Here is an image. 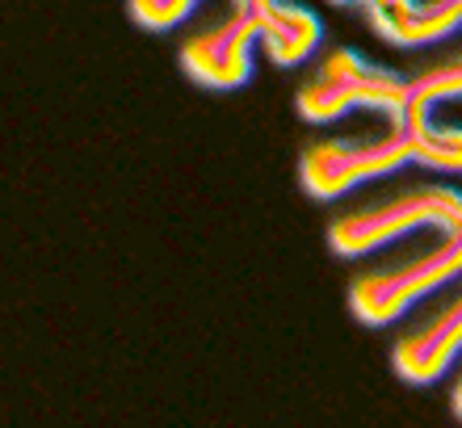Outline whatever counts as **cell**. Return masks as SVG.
Masks as SVG:
<instances>
[{
    "instance_id": "obj_1",
    "label": "cell",
    "mask_w": 462,
    "mask_h": 428,
    "mask_svg": "<svg viewBox=\"0 0 462 428\" xmlns=\"http://www.w3.org/2000/svg\"><path fill=\"white\" fill-rule=\"evenodd\" d=\"M438 227L441 235H462V189L454 185H416L374 206L349 210L328 227V248L337 257H365L412 232Z\"/></svg>"
},
{
    "instance_id": "obj_2",
    "label": "cell",
    "mask_w": 462,
    "mask_h": 428,
    "mask_svg": "<svg viewBox=\"0 0 462 428\" xmlns=\"http://www.w3.org/2000/svg\"><path fill=\"white\" fill-rule=\"evenodd\" d=\"M403 101H408V76L378 68L353 47H341L324 55L316 76L299 88V118L303 123H337L349 110H374L387 114L391 123L400 118Z\"/></svg>"
},
{
    "instance_id": "obj_3",
    "label": "cell",
    "mask_w": 462,
    "mask_h": 428,
    "mask_svg": "<svg viewBox=\"0 0 462 428\" xmlns=\"http://www.w3.org/2000/svg\"><path fill=\"white\" fill-rule=\"evenodd\" d=\"M416 164L412 159V143L400 126H391L387 135H362V139H319L307 143L299 156V185L307 197L316 202H332L345 197L349 189L378 177Z\"/></svg>"
},
{
    "instance_id": "obj_4",
    "label": "cell",
    "mask_w": 462,
    "mask_h": 428,
    "mask_svg": "<svg viewBox=\"0 0 462 428\" xmlns=\"http://www.w3.org/2000/svg\"><path fill=\"white\" fill-rule=\"evenodd\" d=\"M462 278V235H446L441 244L425 248L420 257L391 265V269L362 273L349 286V311L362 319L365 328H383L416 306L420 298H429L433 290L450 286Z\"/></svg>"
},
{
    "instance_id": "obj_5",
    "label": "cell",
    "mask_w": 462,
    "mask_h": 428,
    "mask_svg": "<svg viewBox=\"0 0 462 428\" xmlns=\"http://www.w3.org/2000/svg\"><path fill=\"white\" fill-rule=\"evenodd\" d=\"M256 42H261L256 17L240 5H231L227 17L181 42V68L207 88H240L253 76Z\"/></svg>"
},
{
    "instance_id": "obj_6",
    "label": "cell",
    "mask_w": 462,
    "mask_h": 428,
    "mask_svg": "<svg viewBox=\"0 0 462 428\" xmlns=\"http://www.w3.org/2000/svg\"><path fill=\"white\" fill-rule=\"evenodd\" d=\"M458 353H462V294L454 303L441 306L429 323H420V328L408 332V336L395 344L391 366H395V374H400L403 382L429 387V382H438L441 374L458 361Z\"/></svg>"
},
{
    "instance_id": "obj_7",
    "label": "cell",
    "mask_w": 462,
    "mask_h": 428,
    "mask_svg": "<svg viewBox=\"0 0 462 428\" xmlns=\"http://www.w3.org/2000/svg\"><path fill=\"white\" fill-rule=\"evenodd\" d=\"M240 9H248L256 17L265 55L278 68H299L303 59H311V50L324 38L319 17L303 5H294V0H244Z\"/></svg>"
},
{
    "instance_id": "obj_8",
    "label": "cell",
    "mask_w": 462,
    "mask_h": 428,
    "mask_svg": "<svg viewBox=\"0 0 462 428\" xmlns=\"http://www.w3.org/2000/svg\"><path fill=\"white\" fill-rule=\"evenodd\" d=\"M365 25L387 47H433V42L462 30V0H408L400 9L365 13Z\"/></svg>"
},
{
    "instance_id": "obj_9",
    "label": "cell",
    "mask_w": 462,
    "mask_h": 428,
    "mask_svg": "<svg viewBox=\"0 0 462 428\" xmlns=\"http://www.w3.org/2000/svg\"><path fill=\"white\" fill-rule=\"evenodd\" d=\"M454 97H462V55H454V59H446V63H433V68H425L420 76H412V80H408V101H403L400 118L391 126L416 131V126L433 123L429 114L438 110L441 101H454Z\"/></svg>"
},
{
    "instance_id": "obj_10",
    "label": "cell",
    "mask_w": 462,
    "mask_h": 428,
    "mask_svg": "<svg viewBox=\"0 0 462 428\" xmlns=\"http://www.w3.org/2000/svg\"><path fill=\"white\" fill-rule=\"evenodd\" d=\"M408 143H412V159L425 164L433 172H450L462 177V126H416V131H403Z\"/></svg>"
},
{
    "instance_id": "obj_11",
    "label": "cell",
    "mask_w": 462,
    "mask_h": 428,
    "mask_svg": "<svg viewBox=\"0 0 462 428\" xmlns=\"http://www.w3.org/2000/svg\"><path fill=\"white\" fill-rule=\"evenodd\" d=\"M198 5H202V0H126L131 22L143 25V30H172V25H181ZM231 5H244V0H231Z\"/></svg>"
},
{
    "instance_id": "obj_12",
    "label": "cell",
    "mask_w": 462,
    "mask_h": 428,
    "mask_svg": "<svg viewBox=\"0 0 462 428\" xmlns=\"http://www.w3.org/2000/svg\"><path fill=\"white\" fill-rule=\"evenodd\" d=\"M454 412H458V420H462V378L454 382Z\"/></svg>"
}]
</instances>
